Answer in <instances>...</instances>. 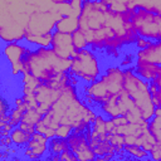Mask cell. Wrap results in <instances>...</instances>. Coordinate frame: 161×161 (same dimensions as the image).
Listing matches in <instances>:
<instances>
[{
    "mask_svg": "<svg viewBox=\"0 0 161 161\" xmlns=\"http://www.w3.org/2000/svg\"><path fill=\"white\" fill-rule=\"evenodd\" d=\"M69 67L70 59H62L50 47H38L25 55L23 73H30L39 82H49L60 73L68 72Z\"/></svg>",
    "mask_w": 161,
    "mask_h": 161,
    "instance_id": "1",
    "label": "cell"
},
{
    "mask_svg": "<svg viewBox=\"0 0 161 161\" xmlns=\"http://www.w3.org/2000/svg\"><path fill=\"white\" fill-rule=\"evenodd\" d=\"M150 82L138 77L133 70H125L123 73V89L130 94L137 106L143 121H150L155 116L156 106L152 102L150 92Z\"/></svg>",
    "mask_w": 161,
    "mask_h": 161,
    "instance_id": "2",
    "label": "cell"
},
{
    "mask_svg": "<svg viewBox=\"0 0 161 161\" xmlns=\"http://www.w3.org/2000/svg\"><path fill=\"white\" fill-rule=\"evenodd\" d=\"M123 73L125 70L121 68H109L104 74L101 75V78L88 84L84 88L88 101L101 106L112 96L119 93L123 89Z\"/></svg>",
    "mask_w": 161,
    "mask_h": 161,
    "instance_id": "3",
    "label": "cell"
},
{
    "mask_svg": "<svg viewBox=\"0 0 161 161\" xmlns=\"http://www.w3.org/2000/svg\"><path fill=\"white\" fill-rule=\"evenodd\" d=\"M69 73L88 84L96 82L101 77V65L98 57L93 50L88 48L77 50L70 58Z\"/></svg>",
    "mask_w": 161,
    "mask_h": 161,
    "instance_id": "4",
    "label": "cell"
},
{
    "mask_svg": "<svg viewBox=\"0 0 161 161\" xmlns=\"http://www.w3.org/2000/svg\"><path fill=\"white\" fill-rule=\"evenodd\" d=\"M131 10V24L136 34L152 42L161 40V15L150 13L143 9Z\"/></svg>",
    "mask_w": 161,
    "mask_h": 161,
    "instance_id": "5",
    "label": "cell"
},
{
    "mask_svg": "<svg viewBox=\"0 0 161 161\" xmlns=\"http://www.w3.org/2000/svg\"><path fill=\"white\" fill-rule=\"evenodd\" d=\"M62 16L54 10H35L28 19L25 34L30 35H44L53 33L57 21Z\"/></svg>",
    "mask_w": 161,
    "mask_h": 161,
    "instance_id": "6",
    "label": "cell"
},
{
    "mask_svg": "<svg viewBox=\"0 0 161 161\" xmlns=\"http://www.w3.org/2000/svg\"><path fill=\"white\" fill-rule=\"evenodd\" d=\"M29 48L24 47L19 42H9L3 47V55L9 63L13 75L23 74L24 72V58L29 53Z\"/></svg>",
    "mask_w": 161,
    "mask_h": 161,
    "instance_id": "7",
    "label": "cell"
},
{
    "mask_svg": "<svg viewBox=\"0 0 161 161\" xmlns=\"http://www.w3.org/2000/svg\"><path fill=\"white\" fill-rule=\"evenodd\" d=\"M67 140L69 143V148L75 153V156L79 161L96 160V153H94L93 148L89 146V142H88L84 132L72 133Z\"/></svg>",
    "mask_w": 161,
    "mask_h": 161,
    "instance_id": "8",
    "label": "cell"
},
{
    "mask_svg": "<svg viewBox=\"0 0 161 161\" xmlns=\"http://www.w3.org/2000/svg\"><path fill=\"white\" fill-rule=\"evenodd\" d=\"M50 48L62 59H70L74 55V53L77 52L74 45H73L72 34L62 33V31H58L55 29L53 30V38H52Z\"/></svg>",
    "mask_w": 161,
    "mask_h": 161,
    "instance_id": "9",
    "label": "cell"
},
{
    "mask_svg": "<svg viewBox=\"0 0 161 161\" xmlns=\"http://www.w3.org/2000/svg\"><path fill=\"white\" fill-rule=\"evenodd\" d=\"M48 142H49L48 137L35 131L31 135L30 141L26 143L25 150L23 151V156L30 160H38L45 157V153L48 152Z\"/></svg>",
    "mask_w": 161,
    "mask_h": 161,
    "instance_id": "10",
    "label": "cell"
},
{
    "mask_svg": "<svg viewBox=\"0 0 161 161\" xmlns=\"http://www.w3.org/2000/svg\"><path fill=\"white\" fill-rule=\"evenodd\" d=\"M137 59L145 60V62H148V63H152V64L161 67V40L152 42L146 48L138 49Z\"/></svg>",
    "mask_w": 161,
    "mask_h": 161,
    "instance_id": "11",
    "label": "cell"
},
{
    "mask_svg": "<svg viewBox=\"0 0 161 161\" xmlns=\"http://www.w3.org/2000/svg\"><path fill=\"white\" fill-rule=\"evenodd\" d=\"M133 72L138 77H141L142 79L151 82V80H153L160 74L161 67L160 65H156V64H152V63H148V62H145V60L137 59Z\"/></svg>",
    "mask_w": 161,
    "mask_h": 161,
    "instance_id": "12",
    "label": "cell"
},
{
    "mask_svg": "<svg viewBox=\"0 0 161 161\" xmlns=\"http://www.w3.org/2000/svg\"><path fill=\"white\" fill-rule=\"evenodd\" d=\"M126 5L128 9H143L161 15V0H128Z\"/></svg>",
    "mask_w": 161,
    "mask_h": 161,
    "instance_id": "13",
    "label": "cell"
},
{
    "mask_svg": "<svg viewBox=\"0 0 161 161\" xmlns=\"http://www.w3.org/2000/svg\"><path fill=\"white\" fill-rule=\"evenodd\" d=\"M78 28H79V19L77 15L62 16L55 24V30L67 34H73L75 30H78Z\"/></svg>",
    "mask_w": 161,
    "mask_h": 161,
    "instance_id": "14",
    "label": "cell"
},
{
    "mask_svg": "<svg viewBox=\"0 0 161 161\" xmlns=\"http://www.w3.org/2000/svg\"><path fill=\"white\" fill-rule=\"evenodd\" d=\"M148 132L155 138L156 143L161 145V107H156L155 116L148 121Z\"/></svg>",
    "mask_w": 161,
    "mask_h": 161,
    "instance_id": "15",
    "label": "cell"
},
{
    "mask_svg": "<svg viewBox=\"0 0 161 161\" xmlns=\"http://www.w3.org/2000/svg\"><path fill=\"white\" fill-rule=\"evenodd\" d=\"M67 148H69V143L67 138H62L58 136H54L52 138H49L48 142V153L49 155H59L65 151Z\"/></svg>",
    "mask_w": 161,
    "mask_h": 161,
    "instance_id": "16",
    "label": "cell"
},
{
    "mask_svg": "<svg viewBox=\"0 0 161 161\" xmlns=\"http://www.w3.org/2000/svg\"><path fill=\"white\" fill-rule=\"evenodd\" d=\"M11 140H13V143L19 146V147H23V146H26V143L30 141L31 138V135L28 133L26 131H24L23 128H20V126H15L13 130H11Z\"/></svg>",
    "mask_w": 161,
    "mask_h": 161,
    "instance_id": "17",
    "label": "cell"
},
{
    "mask_svg": "<svg viewBox=\"0 0 161 161\" xmlns=\"http://www.w3.org/2000/svg\"><path fill=\"white\" fill-rule=\"evenodd\" d=\"M52 38H53V33L49 34H44V35H30V34H25L24 40H26L30 44H34L36 47H44L48 48L52 44Z\"/></svg>",
    "mask_w": 161,
    "mask_h": 161,
    "instance_id": "18",
    "label": "cell"
},
{
    "mask_svg": "<svg viewBox=\"0 0 161 161\" xmlns=\"http://www.w3.org/2000/svg\"><path fill=\"white\" fill-rule=\"evenodd\" d=\"M125 152L128 155L130 158H150V152L146 151L142 146L138 145H125L123 146Z\"/></svg>",
    "mask_w": 161,
    "mask_h": 161,
    "instance_id": "19",
    "label": "cell"
},
{
    "mask_svg": "<svg viewBox=\"0 0 161 161\" xmlns=\"http://www.w3.org/2000/svg\"><path fill=\"white\" fill-rule=\"evenodd\" d=\"M43 114L36 109V108H28L21 118V122L24 123H29V125H36L40 119H42Z\"/></svg>",
    "mask_w": 161,
    "mask_h": 161,
    "instance_id": "20",
    "label": "cell"
},
{
    "mask_svg": "<svg viewBox=\"0 0 161 161\" xmlns=\"http://www.w3.org/2000/svg\"><path fill=\"white\" fill-rule=\"evenodd\" d=\"M93 151L96 153V157H101L106 153H111V152H116V147L108 141V140H104L99 143H97L94 147H93Z\"/></svg>",
    "mask_w": 161,
    "mask_h": 161,
    "instance_id": "21",
    "label": "cell"
},
{
    "mask_svg": "<svg viewBox=\"0 0 161 161\" xmlns=\"http://www.w3.org/2000/svg\"><path fill=\"white\" fill-rule=\"evenodd\" d=\"M72 40H73V45L75 48V50H79V49H84L88 47V40L84 35V33L82 30H75L73 34H72Z\"/></svg>",
    "mask_w": 161,
    "mask_h": 161,
    "instance_id": "22",
    "label": "cell"
},
{
    "mask_svg": "<svg viewBox=\"0 0 161 161\" xmlns=\"http://www.w3.org/2000/svg\"><path fill=\"white\" fill-rule=\"evenodd\" d=\"M73 133V127L70 125H59L55 130V136L62 138H68Z\"/></svg>",
    "mask_w": 161,
    "mask_h": 161,
    "instance_id": "23",
    "label": "cell"
},
{
    "mask_svg": "<svg viewBox=\"0 0 161 161\" xmlns=\"http://www.w3.org/2000/svg\"><path fill=\"white\" fill-rule=\"evenodd\" d=\"M60 161H78V158L70 148H67L60 153Z\"/></svg>",
    "mask_w": 161,
    "mask_h": 161,
    "instance_id": "24",
    "label": "cell"
},
{
    "mask_svg": "<svg viewBox=\"0 0 161 161\" xmlns=\"http://www.w3.org/2000/svg\"><path fill=\"white\" fill-rule=\"evenodd\" d=\"M152 102L156 107H161V88H158L155 93H152Z\"/></svg>",
    "mask_w": 161,
    "mask_h": 161,
    "instance_id": "25",
    "label": "cell"
},
{
    "mask_svg": "<svg viewBox=\"0 0 161 161\" xmlns=\"http://www.w3.org/2000/svg\"><path fill=\"white\" fill-rule=\"evenodd\" d=\"M112 121L114 122V125H116V126H122V125L128 123V119H127V118H126V116H123V114L117 116V117H113V118H112Z\"/></svg>",
    "mask_w": 161,
    "mask_h": 161,
    "instance_id": "26",
    "label": "cell"
},
{
    "mask_svg": "<svg viewBox=\"0 0 161 161\" xmlns=\"http://www.w3.org/2000/svg\"><path fill=\"white\" fill-rule=\"evenodd\" d=\"M14 145L13 143V140H11V136H4L1 137L0 140V147H8V146H11Z\"/></svg>",
    "mask_w": 161,
    "mask_h": 161,
    "instance_id": "27",
    "label": "cell"
},
{
    "mask_svg": "<svg viewBox=\"0 0 161 161\" xmlns=\"http://www.w3.org/2000/svg\"><path fill=\"white\" fill-rule=\"evenodd\" d=\"M54 4H63V3H70L72 0H50Z\"/></svg>",
    "mask_w": 161,
    "mask_h": 161,
    "instance_id": "28",
    "label": "cell"
}]
</instances>
